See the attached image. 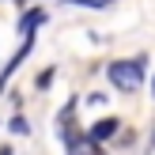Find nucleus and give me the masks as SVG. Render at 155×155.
Here are the masks:
<instances>
[{
    "label": "nucleus",
    "mask_w": 155,
    "mask_h": 155,
    "mask_svg": "<svg viewBox=\"0 0 155 155\" xmlns=\"http://www.w3.org/2000/svg\"><path fill=\"white\" fill-rule=\"evenodd\" d=\"M144 64H148L144 57H133V61H114V64L106 68V80H110L117 91H136V87L144 83Z\"/></svg>",
    "instance_id": "obj_2"
},
{
    "label": "nucleus",
    "mask_w": 155,
    "mask_h": 155,
    "mask_svg": "<svg viewBox=\"0 0 155 155\" xmlns=\"http://www.w3.org/2000/svg\"><path fill=\"white\" fill-rule=\"evenodd\" d=\"M114 133H117V117H106V121H95L87 136H91V140H95V144H102V140H110Z\"/></svg>",
    "instance_id": "obj_5"
},
{
    "label": "nucleus",
    "mask_w": 155,
    "mask_h": 155,
    "mask_svg": "<svg viewBox=\"0 0 155 155\" xmlns=\"http://www.w3.org/2000/svg\"><path fill=\"white\" fill-rule=\"evenodd\" d=\"M0 155H12V148H4V151H0Z\"/></svg>",
    "instance_id": "obj_7"
},
{
    "label": "nucleus",
    "mask_w": 155,
    "mask_h": 155,
    "mask_svg": "<svg viewBox=\"0 0 155 155\" xmlns=\"http://www.w3.org/2000/svg\"><path fill=\"white\" fill-rule=\"evenodd\" d=\"M42 23H45V8H30V12H23V15H19V27H15V30L27 38V34H34Z\"/></svg>",
    "instance_id": "obj_4"
},
{
    "label": "nucleus",
    "mask_w": 155,
    "mask_h": 155,
    "mask_svg": "<svg viewBox=\"0 0 155 155\" xmlns=\"http://www.w3.org/2000/svg\"><path fill=\"white\" fill-rule=\"evenodd\" d=\"M106 4H110V0H106Z\"/></svg>",
    "instance_id": "obj_8"
},
{
    "label": "nucleus",
    "mask_w": 155,
    "mask_h": 155,
    "mask_svg": "<svg viewBox=\"0 0 155 155\" xmlns=\"http://www.w3.org/2000/svg\"><path fill=\"white\" fill-rule=\"evenodd\" d=\"M49 80H53V68H45V72H42V76H38V87H42V91H45V87H49Z\"/></svg>",
    "instance_id": "obj_6"
},
{
    "label": "nucleus",
    "mask_w": 155,
    "mask_h": 155,
    "mask_svg": "<svg viewBox=\"0 0 155 155\" xmlns=\"http://www.w3.org/2000/svg\"><path fill=\"white\" fill-rule=\"evenodd\" d=\"M61 136H64V155H102V148L87 133L76 129V102H68L61 110Z\"/></svg>",
    "instance_id": "obj_1"
},
{
    "label": "nucleus",
    "mask_w": 155,
    "mask_h": 155,
    "mask_svg": "<svg viewBox=\"0 0 155 155\" xmlns=\"http://www.w3.org/2000/svg\"><path fill=\"white\" fill-rule=\"evenodd\" d=\"M30 45H34V34H27V38H23V45H19V49H15V57H12V61H8V64H4V72H0V87H4V83L12 80V72H15V68L23 64V61H27Z\"/></svg>",
    "instance_id": "obj_3"
}]
</instances>
